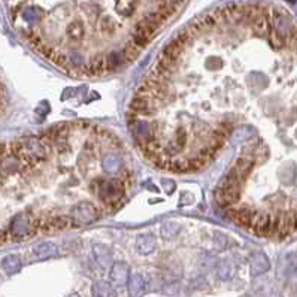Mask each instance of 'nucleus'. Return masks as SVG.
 I'll return each instance as SVG.
<instances>
[{
  "label": "nucleus",
  "instance_id": "obj_1",
  "mask_svg": "<svg viewBox=\"0 0 297 297\" xmlns=\"http://www.w3.org/2000/svg\"><path fill=\"white\" fill-rule=\"evenodd\" d=\"M9 152L18 158H24L25 163L34 164L48 157L51 152V146L46 139H36V137H27L22 140H16L9 145Z\"/></svg>",
  "mask_w": 297,
  "mask_h": 297
},
{
  "label": "nucleus",
  "instance_id": "obj_2",
  "mask_svg": "<svg viewBox=\"0 0 297 297\" xmlns=\"http://www.w3.org/2000/svg\"><path fill=\"white\" fill-rule=\"evenodd\" d=\"M36 230H39V219L31 212L18 213L9 225V234L15 240L27 239L33 236Z\"/></svg>",
  "mask_w": 297,
  "mask_h": 297
},
{
  "label": "nucleus",
  "instance_id": "obj_3",
  "mask_svg": "<svg viewBox=\"0 0 297 297\" xmlns=\"http://www.w3.org/2000/svg\"><path fill=\"white\" fill-rule=\"evenodd\" d=\"M125 188L121 181L116 179H107V181H100L99 188H97V196L110 207L116 204L121 198H124Z\"/></svg>",
  "mask_w": 297,
  "mask_h": 297
},
{
  "label": "nucleus",
  "instance_id": "obj_4",
  "mask_svg": "<svg viewBox=\"0 0 297 297\" xmlns=\"http://www.w3.org/2000/svg\"><path fill=\"white\" fill-rule=\"evenodd\" d=\"M99 218V210L97 207L90 203V201H81L78 203L72 212H70V221L73 225H87L94 222Z\"/></svg>",
  "mask_w": 297,
  "mask_h": 297
},
{
  "label": "nucleus",
  "instance_id": "obj_5",
  "mask_svg": "<svg viewBox=\"0 0 297 297\" xmlns=\"http://www.w3.org/2000/svg\"><path fill=\"white\" fill-rule=\"evenodd\" d=\"M239 197H240V185L239 184L218 187L215 191V198H216L218 204L222 207H228V206L234 204L239 200Z\"/></svg>",
  "mask_w": 297,
  "mask_h": 297
},
{
  "label": "nucleus",
  "instance_id": "obj_6",
  "mask_svg": "<svg viewBox=\"0 0 297 297\" xmlns=\"http://www.w3.org/2000/svg\"><path fill=\"white\" fill-rule=\"evenodd\" d=\"M251 230L258 236H272L273 231V216L267 212H260L255 215Z\"/></svg>",
  "mask_w": 297,
  "mask_h": 297
},
{
  "label": "nucleus",
  "instance_id": "obj_7",
  "mask_svg": "<svg viewBox=\"0 0 297 297\" xmlns=\"http://www.w3.org/2000/svg\"><path fill=\"white\" fill-rule=\"evenodd\" d=\"M155 99L146 97V96H134V99L130 101V110H133L137 115H148L152 113L157 109V104L154 103Z\"/></svg>",
  "mask_w": 297,
  "mask_h": 297
},
{
  "label": "nucleus",
  "instance_id": "obj_8",
  "mask_svg": "<svg viewBox=\"0 0 297 297\" xmlns=\"http://www.w3.org/2000/svg\"><path fill=\"white\" fill-rule=\"evenodd\" d=\"M257 212H254L251 207H239V209H230L228 210V216L237 222L239 225H243L246 228H251L252 227V222H254V218H255Z\"/></svg>",
  "mask_w": 297,
  "mask_h": 297
},
{
  "label": "nucleus",
  "instance_id": "obj_9",
  "mask_svg": "<svg viewBox=\"0 0 297 297\" xmlns=\"http://www.w3.org/2000/svg\"><path fill=\"white\" fill-rule=\"evenodd\" d=\"M70 216H64V215H58L54 218H46V219H39V230L43 231H55V230H63L69 225Z\"/></svg>",
  "mask_w": 297,
  "mask_h": 297
},
{
  "label": "nucleus",
  "instance_id": "obj_10",
  "mask_svg": "<svg viewBox=\"0 0 297 297\" xmlns=\"http://www.w3.org/2000/svg\"><path fill=\"white\" fill-rule=\"evenodd\" d=\"M269 267H270L269 258L263 252H254L249 257V269H251V275L252 276L263 275L264 272L269 270Z\"/></svg>",
  "mask_w": 297,
  "mask_h": 297
},
{
  "label": "nucleus",
  "instance_id": "obj_11",
  "mask_svg": "<svg viewBox=\"0 0 297 297\" xmlns=\"http://www.w3.org/2000/svg\"><path fill=\"white\" fill-rule=\"evenodd\" d=\"M127 290L130 297H142L146 291V282L145 278L140 273L130 275V279L127 282Z\"/></svg>",
  "mask_w": 297,
  "mask_h": 297
},
{
  "label": "nucleus",
  "instance_id": "obj_12",
  "mask_svg": "<svg viewBox=\"0 0 297 297\" xmlns=\"http://www.w3.org/2000/svg\"><path fill=\"white\" fill-rule=\"evenodd\" d=\"M128 266L122 261L112 264L110 267V281L116 285H125L128 282Z\"/></svg>",
  "mask_w": 297,
  "mask_h": 297
},
{
  "label": "nucleus",
  "instance_id": "obj_13",
  "mask_svg": "<svg viewBox=\"0 0 297 297\" xmlns=\"http://www.w3.org/2000/svg\"><path fill=\"white\" fill-rule=\"evenodd\" d=\"M82 70L87 73V75H94V76H99V75H103L106 70H107V64H106V57L99 54L96 55L88 64L82 66Z\"/></svg>",
  "mask_w": 297,
  "mask_h": 297
},
{
  "label": "nucleus",
  "instance_id": "obj_14",
  "mask_svg": "<svg viewBox=\"0 0 297 297\" xmlns=\"http://www.w3.org/2000/svg\"><path fill=\"white\" fill-rule=\"evenodd\" d=\"M252 28H254L255 34H258L260 37L269 36V33L272 30V25H270V19H269V15H267L266 10H263L257 18H254Z\"/></svg>",
  "mask_w": 297,
  "mask_h": 297
},
{
  "label": "nucleus",
  "instance_id": "obj_15",
  "mask_svg": "<svg viewBox=\"0 0 297 297\" xmlns=\"http://www.w3.org/2000/svg\"><path fill=\"white\" fill-rule=\"evenodd\" d=\"M33 255L39 260H46L57 255V246L51 242H40L31 249Z\"/></svg>",
  "mask_w": 297,
  "mask_h": 297
},
{
  "label": "nucleus",
  "instance_id": "obj_16",
  "mask_svg": "<svg viewBox=\"0 0 297 297\" xmlns=\"http://www.w3.org/2000/svg\"><path fill=\"white\" fill-rule=\"evenodd\" d=\"M155 246H157V240L152 234H140L136 239V248L143 255L151 254L155 249Z\"/></svg>",
  "mask_w": 297,
  "mask_h": 297
},
{
  "label": "nucleus",
  "instance_id": "obj_17",
  "mask_svg": "<svg viewBox=\"0 0 297 297\" xmlns=\"http://www.w3.org/2000/svg\"><path fill=\"white\" fill-rule=\"evenodd\" d=\"M91 291H93V296H94V297H116L115 288H113L109 282H104V281H97V282H94Z\"/></svg>",
  "mask_w": 297,
  "mask_h": 297
},
{
  "label": "nucleus",
  "instance_id": "obj_18",
  "mask_svg": "<svg viewBox=\"0 0 297 297\" xmlns=\"http://www.w3.org/2000/svg\"><path fill=\"white\" fill-rule=\"evenodd\" d=\"M103 169L107 172V173H118L121 169H122V160L121 157H118L116 154H106L103 157Z\"/></svg>",
  "mask_w": 297,
  "mask_h": 297
},
{
  "label": "nucleus",
  "instance_id": "obj_19",
  "mask_svg": "<svg viewBox=\"0 0 297 297\" xmlns=\"http://www.w3.org/2000/svg\"><path fill=\"white\" fill-rule=\"evenodd\" d=\"M1 267L3 270L7 273V275H13L16 272L21 270V261L16 255H6L3 260H1Z\"/></svg>",
  "mask_w": 297,
  "mask_h": 297
},
{
  "label": "nucleus",
  "instance_id": "obj_20",
  "mask_svg": "<svg viewBox=\"0 0 297 297\" xmlns=\"http://www.w3.org/2000/svg\"><path fill=\"white\" fill-rule=\"evenodd\" d=\"M182 49H184V45L179 43L176 39H173V40H172L170 43H167V46L163 49V54H161V55H164V57H167V58L176 61V60L179 58V55L182 54Z\"/></svg>",
  "mask_w": 297,
  "mask_h": 297
},
{
  "label": "nucleus",
  "instance_id": "obj_21",
  "mask_svg": "<svg viewBox=\"0 0 297 297\" xmlns=\"http://www.w3.org/2000/svg\"><path fill=\"white\" fill-rule=\"evenodd\" d=\"M93 251H94V255H96L97 263H99L101 267H106V266L110 263L112 255H110V251H109L106 246H103V245H96V246L93 248Z\"/></svg>",
  "mask_w": 297,
  "mask_h": 297
},
{
  "label": "nucleus",
  "instance_id": "obj_22",
  "mask_svg": "<svg viewBox=\"0 0 297 297\" xmlns=\"http://www.w3.org/2000/svg\"><path fill=\"white\" fill-rule=\"evenodd\" d=\"M125 61H127V60H125L124 54H121V52H115V51H112V52H109V54L106 55L107 70H115V69L121 67Z\"/></svg>",
  "mask_w": 297,
  "mask_h": 297
},
{
  "label": "nucleus",
  "instance_id": "obj_23",
  "mask_svg": "<svg viewBox=\"0 0 297 297\" xmlns=\"http://www.w3.org/2000/svg\"><path fill=\"white\" fill-rule=\"evenodd\" d=\"M269 42H270V46L272 48H275V49H281L284 45H285V42H287V36H284L282 33H279L276 28H273L272 27V30H270V33H269Z\"/></svg>",
  "mask_w": 297,
  "mask_h": 297
},
{
  "label": "nucleus",
  "instance_id": "obj_24",
  "mask_svg": "<svg viewBox=\"0 0 297 297\" xmlns=\"http://www.w3.org/2000/svg\"><path fill=\"white\" fill-rule=\"evenodd\" d=\"M122 54H124L125 60L130 63V61L136 60V58H137V55L140 54V46H139V45H136V43L131 40V42H128V43L125 45V48H124Z\"/></svg>",
  "mask_w": 297,
  "mask_h": 297
},
{
  "label": "nucleus",
  "instance_id": "obj_25",
  "mask_svg": "<svg viewBox=\"0 0 297 297\" xmlns=\"http://www.w3.org/2000/svg\"><path fill=\"white\" fill-rule=\"evenodd\" d=\"M67 33H69V37L72 40H79L84 36V27L79 21H73V22L69 24Z\"/></svg>",
  "mask_w": 297,
  "mask_h": 297
},
{
  "label": "nucleus",
  "instance_id": "obj_26",
  "mask_svg": "<svg viewBox=\"0 0 297 297\" xmlns=\"http://www.w3.org/2000/svg\"><path fill=\"white\" fill-rule=\"evenodd\" d=\"M179 228H181V225L178 224V222H175V221H167V222H164L163 225H161V234H163V237H173L178 231H179Z\"/></svg>",
  "mask_w": 297,
  "mask_h": 297
},
{
  "label": "nucleus",
  "instance_id": "obj_27",
  "mask_svg": "<svg viewBox=\"0 0 297 297\" xmlns=\"http://www.w3.org/2000/svg\"><path fill=\"white\" fill-rule=\"evenodd\" d=\"M297 267V257L294 254H287L284 257V269H285V273H291L294 272Z\"/></svg>",
  "mask_w": 297,
  "mask_h": 297
},
{
  "label": "nucleus",
  "instance_id": "obj_28",
  "mask_svg": "<svg viewBox=\"0 0 297 297\" xmlns=\"http://www.w3.org/2000/svg\"><path fill=\"white\" fill-rule=\"evenodd\" d=\"M231 272H233L231 263H228V261H221L219 263V266H218V276L221 279H228L231 276Z\"/></svg>",
  "mask_w": 297,
  "mask_h": 297
},
{
  "label": "nucleus",
  "instance_id": "obj_29",
  "mask_svg": "<svg viewBox=\"0 0 297 297\" xmlns=\"http://www.w3.org/2000/svg\"><path fill=\"white\" fill-rule=\"evenodd\" d=\"M255 131L254 130H251V128H248V127H240V128H237L236 130V133H234V140H242V139H248L249 136H252Z\"/></svg>",
  "mask_w": 297,
  "mask_h": 297
},
{
  "label": "nucleus",
  "instance_id": "obj_30",
  "mask_svg": "<svg viewBox=\"0 0 297 297\" xmlns=\"http://www.w3.org/2000/svg\"><path fill=\"white\" fill-rule=\"evenodd\" d=\"M51 60H52L55 64H58V66H67V63H70L69 57H67L66 54H63V52H55L54 57H52Z\"/></svg>",
  "mask_w": 297,
  "mask_h": 297
},
{
  "label": "nucleus",
  "instance_id": "obj_31",
  "mask_svg": "<svg viewBox=\"0 0 297 297\" xmlns=\"http://www.w3.org/2000/svg\"><path fill=\"white\" fill-rule=\"evenodd\" d=\"M22 18H24L25 21H28V22L34 21V19L37 18V15H36V9H33V7H27V9L22 12Z\"/></svg>",
  "mask_w": 297,
  "mask_h": 297
},
{
  "label": "nucleus",
  "instance_id": "obj_32",
  "mask_svg": "<svg viewBox=\"0 0 297 297\" xmlns=\"http://www.w3.org/2000/svg\"><path fill=\"white\" fill-rule=\"evenodd\" d=\"M49 112V104L46 103V101H42L37 107H36V113H39V115H45V113H48Z\"/></svg>",
  "mask_w": 297,
  "mask_h": 297
},
{
  "label": "nucleus",
  "instance_id": "obj_33",
  "mask_svg": "<svg viewBox=\"0 0 297 297\" xmlns=\"http://www.w3.org/2000/svg\"><path fill=\"white\" fill-rule=\"evenodd\" d=\"M163 187H164V190L170 194V193H173V190H175V182L173 181H170V179H163Z\"/></svg>",
  "mask_w": 297,
  "mask_h": 297
},
{
  "label": "nucleus",
  "instance_id": "obj_34",
  "mask_svg": "<svg viewBox=\"0 0 297 297\" xmlns=\"http://www.w3.org/2000/svg\"><path fill=\"white\" fill-rule=\"evenodd\" d=\"M221 64H222V61H221L218 57H210V58H207V66H212V67H213V66H218V67H219Z\"/></svg>",
  "mask_w": 297,
  "mask_h": 297
},
{
  "label": "nucleus",
  "instance_id": "obj_35",
  "mask_svg": "<svg viewBox=\"0 0 297 297\" xmlns=\"http://www.w3.org/2000/svg\"><path fill=\"white\" fill-rule=\"evenodd\" d=\"M101 28H103V30H112V28H113V24H112L110 21H103V22H101Z\"/></svg>",
  "mask_w": 297,
  "mask_h": 297
},
{
  "label": "nucleus",
  "instance_id": "obj_36",
  "mask_svg": "<svg viewBox=\"0 0 297 297\" xmlns=\"http://www.w3.org/2000/svg\"><path fill=\"white\" fill-rule=\"evenodd\" d=\"M158 1L160 3H167V4H176L178 6L182 0H158Z\"/></svg>",
  "mask_w": 297,
  "mask_h": 297
},
{
  "label": "nucleus",
  "instance_id": "obj_37",
  "mask_svg": "<svg viewBox=\"0 0 297 297\" xmlns=\"http://www.w3.org/2000/svg\"><path fill=\"white\" fill-rule=\"evenodd\" d=\"M288 1H296V0H288Z\"/></svg>",
  "mask_w": 297,
  "mask_h": 297
}]
</instances>
